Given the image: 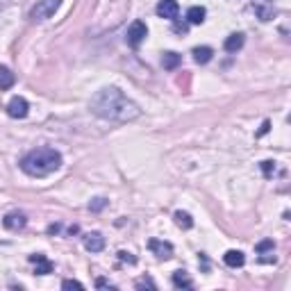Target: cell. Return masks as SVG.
Instances as JSON below:
<instances>
[{
    "mask_svg": "<svg viewBox=\"0 0 291 291\" xmlns=\"http://www.w3.org/2000/svg\"><path fill=\"white\" fill-rule=\"evenodd\" d=\"M89 107L98 119L111 121V123H128V121L139 119V114H141L139 105L132 103V100L121 89H116V86H105V89H100L98 94L91 98Z\"/></svg>",
    "mask_w": 291,
    "mask_h": 291,
    "instance_id": "obj_1",
    "label": "cell"
},
{
    "mask_svg": "<svg viewBox=\"0 0 291 291\" xmlns=\"http://www.w3.org/2000/svg\"><path fill=\"white\" fill-rule=\"evenodd\" d=\"M62 166V155L55 148H35L21 159V171L30 178H46Z\"/></svg>",
    "mask_w": 291,
    "mask_h": 291,
    "instance_id": "obj_2",
    "label": "cell"
},
{
    "mask_svg": "<svg viewBox=\"0 0 291 291\" xmlns=\"http://www.w3.org/2000/svg\"><path fill=\"white\" fill-rule=\"evenodd\" d=\"M62 0H39L35 7L30 9V18L32 21H48L52 14L57 12Z\"/></svg>",
    "mask_w": 291,
    "mask_h": 291,
    "instance_id": "obj_3",
    "label": "cell"
},
{
    "mask_svg": "<svg viewBox=\"0 0 291 291\" xmlns=\"http://www.w3.org/2000/svg\"><path fill=\"white\" fill-rule=\"evenodd\" d=\"M146 37H148V27H146L143 21H134L125 32V41H128L130 48H139Z\"/></svg>",
    "mask_w": 291,
    "mask_h": 291,
    "instance_id": "obj_4",
    "label": "cell"
},
{
    "mask_svg": "<svg viewBox=\"0 0 291 291\" xmlns=\"http://www.w3.org/2000/svg\"><path fill=\"white\" fill-rule=\"evenodd\" d=\"M253 12H255V16L259 18L261 23H266V21H271V18L275 16V5H273V0H253Z\"/></svg>",
    "mask_w": 291,
    "mask_h": 291,
    "instance_id": "obj_5",
    "label": "cell"
},
{
    "mask_svg": "<svg viewBox=\"0 0 291 291\" xmlns=\"http://www.w3.org/2000/svg\"><path fill=\"white\" fill-rule=\"evenodd\" d=\"M148 248L157 259H171L173 257V244L171 241H162V239H150Z\"/></svg>",
    "mask_w": 291,
    "mask_h": 291,
    "instance_id": "obj_6",
    "label": "cell"
},
{
    "mask_svg": "<svg viewBox=\"0 0 291 291\" xmlns=\"http://www.w3.org/2000/svg\"><path fill=\"white\" fill-rule=\"evenodd\" d=\"M27 111H30V105H27V100L21 98V96H14L7 103V114L12 116V119H25Z\"/></svg>",
    "mask_w": 291,
    "mask_h": 291,
    "instance_id": "obj_7",
    "label": "cell"
},
{
    "mask_svg": "<svg viewBox=\"0 0 291 291\" xmlns=\"http://www.w3.org/2000/svg\"><path fill=\"white\" fill-rule=\"evenodd\" d=\"M157 16L159 18H168V21H176L178 18V12H180V5L176 0H159L157 3Z\"/></svg>",
    "mask_w": 291,
    "mask_h": 291,
    "instance_id": "obj_8",
    "label": "cell"
},
{
    "mask_svg": "<svg viewBox=\"0 0 291 291\" xmlns=\"http://www.w3.org/2000/svg\"><path fill=\"white\" fill-rule=\"evenodd\" d=\"M3 225L12 232H18L27 225V216L23 214V212H9V214L3 218Z\"/></svg>",
    "mask_w": 291,
    "mask_h": 291,
    "instance_id": "obj_9",
    "label": "cell"
},
{
    "mask_svg": "<svg viewBox=\"0 0 291 291\" xmlns=\"http://www.w3.org/2000/svg\"><path fill=\"white\" fill-rule=\"evenodd\" d=\"M30 261L35 264V273H37V275H48V273H52V261L48 259L46 255H41V253L30 255Z\"/></svg>",
    "mask_w": 291,
    "mask_h": 291,
    "instance_id": "obj_10",
    "label": "cell"
},
{
    "mask_svg": "<svg viewBox=\"0 0 291 291\" xmlns=\"http://www.w3.org/2000/svg\"><path fill=\"white\" fill-rule=\"evenodd\" d=\"M84 248L89 250V253H100V250L105 248V237L100 235V232H89V235H84Z\"/></svg>",
    "mask_w": 291,
    "mask_h": 291,
    "instance_id": "obj_11",
    "label": "cell"
},
{
    "mask_svg": "<svg viewBox=\"0 0 291 291\" xmlns=\"http://www.w3.org/2000/svg\"><path fill=\"white\" fill-rule=\"evenodd\" d=\"M205 16H207V9L202 7V5H193V7H189V12H187V23L189 25H202V23H205Z\"/></svg>",
    "mask_w": 291,
    "mask_h": 291,
    "instance_id": "obj_12",
    "label": "cell"
},
{
    "mask_svg": "<svg viewBox=\"0 0 291 291\" xmlns=\"http://www.w3.org/2000/svg\"><path fill=\"white\" fill-rule=\"evenodd\" d=\"M223 261H225L230 269H239V266L246 264V255L241 253V250H227V253L223 255Z\"/></svg>",
    "mask_w": 291,
    "mask_h": 291,
    "instance_id": "obj_13",
    "label": "cell"
},
{
    "mask_svg": "<svg viewBox=\"0 0 291 291\" xmlns=\"http://www.w3.org/2000/svg\"><path fill=\"white\" fill-rule=\"evenodd\" d=\"M244 35H241V32H235V35H230L225 39V43H223V48H225L227 52H237V50H241V48H244Z\"/></svg>",
    "mask_w": 291,
    "mask_h": 291,
    "instance_id": "obj_14",
    "label": "cell"
},
{
    "mask_svg": "<svg viewBox=\"0 0 291 291\" xmlns=\"http://www.w3.org/2000/svg\"><path fill=\"white\" fill-rule=\"evenodd\" d=\"M212 57H214V50H212L210 46L193 48V62H196V64H207V62H212Z\"/></svg>",
    "mask_w": 291,
    "mask_h": 291,
    "instance_id": "obj_15",
    "label": "cell"
},
{
    "mask_svg": "<svg viewBox=\"0 0 291 291\" xmlns=\"http://www.w3.org/2000/svg\"><path fill=\"white\" fill-rule=\"evenodd\" d=\"M173 287L176 289H193V280L189 278L187 271H176V273H173Z\"/></svg>",
    "mask_w": 291,
    "mask_h": 291,
    "instance_id": "obj_16",
    "label": "cell"
},
{
    "mask_svg": "<svg viewBox=\"0 0 291 291\" xmlns=\"http://www.w3.org/2000/svg\"><path fill=\"white\" fill-rule=\"evenodd\" d=\"M14 82H16V75H14V73L7 69V66H0V91L12 89Z\"/></svg>",
    "mask_w": 291,
    "mask_h": 291,
    "instance_id": "obj_17",
    "label": "cell"
},
{
    "mask_svg": "<svg viewBox=\"0 0 291 291\" xmlns=\"http://www.w3.org/2000/svg\"><path fill=\"white\" fill-rule=\"evenodd\" d=\"M180 64H182V57L178 55V52H173V50H171V52H164V57H162V66H164L166 71H176Z\"/></svg>",
    "mask_w": 291,
    "mask_h": 291,
    "instance_id": "obj_18",
    "label": "cell"
},
{
    "mask_svg": "<svg viewBox=\"0 0 291 291\" xmlns=\"http://www.w3.org/2000/svg\"><path fill=\"white\" fill-rule=\"evenodd\" d=\"M173 218H176V223L182 227V230H191L193 227V218H191V214H187V212L178 210L176 214H173Z\"/></svg>",
    "mask_w": 291,
    "mask_h": 291,
    "instance_id": "obj_19",
    "label": "cell"
},
{
    "mask_svg": "<svg viewBox=\"0 0 291 291\" xmlns=\"http://www.w3.org/2000/svg\"><path fill=\"white\" fill-rule=\"evenodd\" d=\"M273 248H275V246H273V241H271V239H264V241H259V244L255 246V250H257V253H259V255L271 253V250H273Z\"/></svg>",
    "mask_w": 291,
    "mask_h": 291,
    "instance_id": "obj_20",
    "label": "cell"
},
{
    "mask_svg": "<svg viewBox=\"0 0 291 291\" xmlns=\"http://www.w3.org/2000/svg\"><path fill=\"white\" fill-rule=\"evenodd\" d=\"M259 166H261V173H264V178H273V173H275V162H271V159H264Z\"/></svg>",
    "mask_w": 291,
    "mask_h": 291,
    "instance_id": "obj_21",
    "label": "cell"
},
{
    "mask_svg": "<svg viewBox=\"0 0 291 291\" xmlns=\"http://www.w3.org/2000/svg\"><path fill=\"white\" fill-rule=\"evenodd\" d=\"M107 198H94V200L89 202V210L91 212H100V210H105V207H107Z\"/></svg>",
    "mask_w": 291,
    "mask_h": 291,
    "instance_id": "obj_22",
    "label": "cell"
},
{
    "mask_svg": "<svg viewBox=\"0 0 291 291\" xmlns=\"http://www.w3.org/2000/svg\"><path fill=\"white\" fill-rule=\"evenodd\" d=\"M134 287H137V289H153L155 291V289H157V284H155L150 278H139L137 282H134Z\"/></svg>",
    "mask_w": 291,
    "mask_h": 291,
    "instance_id": "obj_23",
    "label": "cell"
},
{
    "mask_svg": "<svg viewBox=\"0 0 291 291\" xmlns=\"http://www.w3.org/2000/svg\"><path fill=\"white\" fill-rule=\"evenodd\" d=\"M62 289H84V284L77 282V280H64V282H62Z\"/></svg>",
    "mask_w": 291,
    "mask_h": 291,
    "instance_id": "obj_24",
    "label": "cell"
},
{
    "mask_svg": "<svg viewBox=\"0 0 291 291\" xmlns=\"http://www.w3.org/2000/svg\"><path fill=\"white\" fill-rule=\"evenodd\" d=\"M187 30H189V23H180L176 18V23H173V32H178V35H187Z\"/></svg>",
    "mask_w": 291,
    "mask_h": 291,
    "instance_id": "obj_25",
    "label": "cell"
},
{
    "mask_svg": "<svg viewBox=\"0 0 291 291\" xmlns=\"http://www.w3.org/2000/svg\"><path fill=\"white\" fill-rule=\"evenodd\" d=\"M119 259L128 261V264H137V257H132V253H125V250H121V253H119Z\"/></svg>",
    "mask_w": 291,
    "mask_h": 291,
    "instance_id": "obj_26",
    "label": "cell"
},
{
    "mask_svg": "<svg viewBox=\"0 0 291 291\" xmlns=\"http://www.w3.org/2000/svg\"><path fill=\"white\" fill-rule=\"evenodd\" d=\"M96 287L98 289H114V284H111L109 280H105V278H98L96 280Z\"/></svg>",
    "mask_w": 291,
    "mask_h": 291,
    "instance_id": "obj_27",
    "label": "cell"
},
{
    "mask_svg": "<svg viewBox=\"0 0 291 291\" xmlns=\"http://www.w3.org/2000/svg\"><path fill=\"white\" fill-rule=\"evenodd\" d=\"M269 128H271V123H269V121H264V123H261V128H259V132H257V137H264V134L269 132Z\"/></svg>",
    "mask_w": 291,
    "mask_h": 291,
    "instance_id": "obj_28",
    "label": "cell"
},
{
    "mask_svg": "<svg viewBox=\"0 0 291 291\" xmlns=\"http://www.w3.org/2000/svg\"><path fill=\"white\" fill-rule=\"evenodd\" d=\"M60 230H62L60 223H52V225H48V235H57Z\"/></svg>",
    "mask_w": 291,
    "mask_h": 291,
    "instance_id": "obj_29",
    "label": "cell"
}]
</instances>
